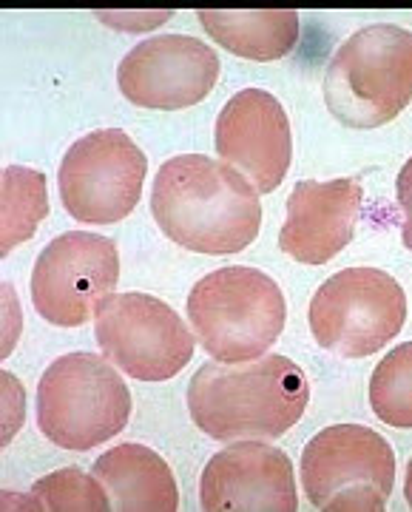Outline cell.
<instances>
[{
    "mask_svg": "<svg viewBox=\"0 0 412 512\" xmlns=\"http://www.w3.org/2000/svg\"><path fill=\"white\" fill-rule=\"evenodd\" d=\"M214 146L222 163L236 165L259 194L276 191L293 157L285 106L265 89L233 94L216 117Z\"/></svg>",
    "mask_w": 412,
    "mask_h": 512,
    "instance_id": "12",
    "label": "cell"
},
{
    "mask_svg": "<svg viewBox=\"0 0 412 512\" xmlns=\"http://www.w3.org/2000/svg\"><path fill=\"white\" fill-rule=\"evenodd\" d=\"M94 478L106 487L111 510H180L171 467L143 444H120L97 458Z\"/></svg>",
    "mask_w": 412,
    "mask_h": 512,
    "instance_id": "15",
    "label": "cell"
},
{
    "mask_svg": "<svg viewBox=\"0 0 412 512\" xmlns=\"http://www.w3.org/2000/svg\"><path fill=\"white\" fill-rule=\"evenodd\" d=\"M151 211L162 234L194 254H239L262 228L259 191L205 154H180L160 165Z\"/></svg>",
    "mask_w": 412,
    "mask_h": 512,
    "instance_id": "1",
    "label": "cell"
},
{
    "mask_svg": "<svg viewBox=\"0 0 412 512\" xmlns=\"http://www.w3.org/2000/svg\"><path fill=\"white\" fill-rule=\"evenodd\" d=\"M131 393L117 367L94 353L60 356L37 384V427L74 453L94 450L126 430Z\"/></svg>",
    "mask_w": 412,
    "mask_h": 512,
    "instance_id": "5",
    "label": "cell"
},
{
    "mask_svg": "<svg viewBox=\"0 0 412 512\" xmlns=\"http://www.w3.org/2000/svg\"><path fill=\"white\" fill-rule=\"evenodd\" d=\"M404 498H407V504L412 507V461H410V467H407V484H404Z\"/></svg>",
    "mask_w": 412,
    "mask_h": 512,
    "instance_id": "21",
    "label": "cell"
},
{
    "mask_svg": "<svg viewBox=\"0 0 412 512\" xmlns=\"http://www.w3.org/2000/svg\"><path fill=\"white\" fill-rule=\"evenodd\" d=\"M197 18L222 49L245 60H282L299 43V15L293 9H202Z\"/></svg>",
    "mask_w": 412,
    "mask_h": 512,
    "instance_id": "16",
    "label": "cell"
},
{
    "mask_svg": "<svg viewBox=\"0 0 412 512\" xmlns=\"http://www.w3.org/2000/svg\"><path fill=\"white\" fill-rule=\"evenodd\" d=\"M49 214L46 200V177L32 168L9 165L3 171V234L0 254L9 256L12 248L35 237L40 220Z\"/></svg>",
    "mask_w": 412,
    "mask_h": 512,
    "instance_id": "17",
    "label": "cell"
},
{
    "mask_svg": "<svg viewBox=\"0 0 412 512\" xmlns=\"http://www.w3.org/2000/svg\"><path fill=\"white\" fill-rule=\"evenodd\" d=\"M188 322L216 362L262 359L287 322L282 288L268 274L231 265L202 276L188 293Z\"/></svg>",
    "mask_w": 412,
    "mask_h": 512,
    "instance_id": "3",
    "label": "cell"
},
{
    "mask_svg": "<svg viewBox=\"0 0 412 512\" xmlns=\"http://www.w3.org/2000/svg\"><path fill=\"white\" fill-rule=\"evenodd\" d=\"M148 160L120 128L80 137L57 171L60 200L77 222L111 225L126 220L143 194Z\"/></svg>",
    "mask_w": 412,
    "mask_h": 512,
    "instance_id": "9",
    "label": "cell"
},
{
    "mask_svg": "<svg viewBox=\"0 0 412 512\" xmlns=\"http://www.w3.org/2000/svg\"><path fill=\"white\" fill-rule=\"evenodd\" d=\"M370 407L398 430H412V342L393 348L373 370Z\"/></svg>",
    "mask_w": 412,
    "mask_h": 512,
    "instance_id": "18",
    "label": "cell"
},
{
    "mask_svg": "<svg viewBox=\"0 0 412 512\" xmlns=\"http://www.w3.org/2000/svg\"><path fill=\"white\" fill-rule=\"evenodd\" d=\"M310 384L287 356L251 365L205 362L188 384V413L216 441L279 439L305 416Z\"/></svg>",
    "mask_w": 412,
    "mask_h": 512,
    "instance_id": "2",
    "label": "cell"
},
{
    "mask_svg": "<svg viewBox=\"0 0 412 512\" xmlns=\"http://www.w3.org/2000/svg\"><path fill=\"white\" fill-rule=\"evenodd\" d=\"M97 345L137 382H168L194 359V336L180 313L148 293H111L97 313Z\"/></svg>",
    "mask_w": 412,
    "mask_h": 512,
    "instance_id": "8",
    "label": "cell"
},
{
    "mask_svg": "<svg viewBox=\"0 0 412 512\" xmlns=\"http://www.w3.org/2000/svg\"><path fill=\"white\" fill-rule=\"evenodd\" d=\"M395 197H398V208H401V239H404V248L412 251V157L404 163L401 174H398V183H395Z\"/></svg>",
    "mask_w": 412,
    "mask_h": 512,
    "instance_id": "20",
    "label": "cell"
},
{
    "mask_svg": "<svg viewBox=\"0 0 412 512\" xmlns=\"http://www.w3.org/2000/svg\"><path fill=\"white\" fill-rule=\"evenodd\" d=\"M307 501L324 512H381L395 484L390 441L361 424H333L302 453Z\"/></svg>",
    "mask_w": 412,
    "mask_h": 512,
    "instance_id": "6",
    "label": "cell"
},
{
    "mask_svg": "<svg viewBox=\"0 0 412 512\" xmlns=\"http://www.w3.org/2000/svg\"><path fill=\"white\" fill-rule=\"evenodd\" d=\"M219 80V57L197 37L162 35L134 46L117 83L128 103L143 109L180 111L202 103Z\"/></svg>",
    "mask_w": 412,
    "mask_h": 512,
    "instance_id": "11",
    "label": "cell"
},
{
    "mask_svg": "<svg viewBox=\"0 0 412 512\" xmlns=\"http://www.w3.org/2000/svg\"><path fill=\"white\" fill-rule=\"evenodd\" d=\"M310 330L324 350L364 359L387 348L407 322L404 288L378 268H344L310 302Z\"/></svg>",
    "mask_w": 412,
    "mask_h": 512,
    "instance_id": "7",
    "label": "cell"
},
{
    "mask_svg": "<svg viewBox=\"0 0 412 512\" xmlns=\"http://www.w3.org/2000/svg\"><path fill=\"white\" fill-rule=\"evenodd\" d=\"M205 512L299 510L296 476L285 450L262 439H242L216 453L199 481Z\"/></svg>",
    "mask_w": 412,
    "mask_h": 512,
    "instance_id": "13",
    "label": "cell"
},
{
    "mask_svg": "<svg viewBox=\"0 0 412 512\" xmlns=\"http://www.w3.org/2000/svg\"><path fill=\"white\" fill-rule=\"evenodd\" d=\"M117 282V245L100 234L72 231L52 239L37 256L32 302L49 325L80 328L100 313Z\"/></svg>",
    "mask_w": 412,
    "mask_h": 512,
    "instance_id": "10",
    "label": "cell"
},
{
    "mask_svg": "<svg viewBox=\"0 0 412 512\" xmlns=\"http://www.w3.org/2000/svg\"><path fill=\"white\" fill-rule=\"evenodd\" d=\"M364 188L356 177L302 180L287 197V220L279 248L305 265H324L341 254L356 234Z\"/></svg>",
    "mask_w": 412,
    "mask_h": 512,
    "instance_id": "14",
    "label": "cell"
},
{
    "mask_svg": "<svg viewBox=\"0 0 412 512\" xmlns=\"http://www.w3.org/2000/svg\"><path fill=\"white\" fill-rule=\"evenodd\" d=\"M26 510H89L103 512L111 510V498L106 487L94 476H86L77 467L57 470L52 476L40 478L29 498L23 501Z\"/></svg>",
    "mask_w": 412,
    "mask_h": 512,
    "instance_id": "19",
    "label": "cell"
},
{
    "mask_svg": "<svg viewBox=\"0 0 412 512\" xmlns=\"http://www.w3.org/2000/svg\"><path fill=\"white\" fill-rule=\"evenodd\" d=\"M327 111L347 128L387 126L412 103V32L376 23L347 37L324 74Z\"/></svg>",
    "mask_w": 412,
    "mask_h": 512,
    "instance_id": "4",
    "label": "cell"
}]
</instances>
